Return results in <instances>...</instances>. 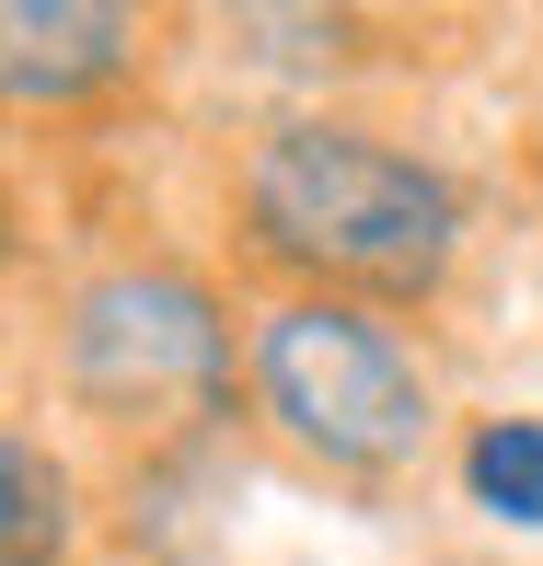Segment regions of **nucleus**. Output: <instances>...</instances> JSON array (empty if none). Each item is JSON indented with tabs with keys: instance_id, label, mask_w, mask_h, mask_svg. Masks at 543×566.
<instances>
[{
	"instance_id": "6",
	"label": "nucleus",
	"mask_w": 543,
	"mask_h": 566,
	"mask_svg": "<svg viewBox=\"0 0 543 566\" xmlns=\"http://www.w3.org/2000/svg\"><path fill=\"white\" fill-rule=\"evenodd\" d=\"M462 485H474L485 521L543 532V417H474V440H462Z\"/></svg>"
},
{
	"instance_id": "1",
	"label": "nucleus",
	"mask_w": 543,
	"mask_h": 566,
	"mask_svg": "<svg viewBox=\"0 0 543 566\" xmlns=\"http://www.w3.org/2000/svg\"><path fill=\"white\" fill-rule=\"evenodd\" d=\"M231 209H243V243L267 266H290L301 290L324 301H428L462 254V197L428 150L382 139V127L347 116H290L243 150L231 174Z\"/></svg>"
},
{
	"instance_id": "3",
	"label": "nucleus",
	"mask_w": 543,
	"mask_h": 566,
	"mask_svg": "<svg viewBox=\"0 0 543 566\" xmlns=\"http://www.w3.org/2000/svg\"><path fill=\"white\" fill-rule=\"evenodd\" d=\"M59 394L105 428H186L231 394V313L186 266H105L59 301Z\"/></svg>"
},
{
	"instance_id": "5",
	"label": "nucleus",
	"mask_w": 543,
	"mask_h": 566,
	"mask_svg": "<svg viewBox=\"0 0 543 566\" xmlns=\"http://www.w3.org/2000/svg\"><path fill=\"white\" fill-rule=\"evenodd\" d=\"M70 555V462L12 428L0 440V566H59Z\"/></svg>"
},
{
	"instance_id": "2",
	"label": "nucleus",
	"mask_w": 543,
	"mask_h": 566,
	"mask_svg": "<svg viewBox=\"0 0 543 566\" xmlns=\"http://www.w3.org/2000/svg\"><path fill=\"white\" fill-rule=\"evenodd\" d=\"M243 381H254V417L301 462H324V474H405V462L439 440L428 358L405 347L370 301L290 290L278 313H254Z\"/></svg>"
},
{
	"instance_id": "4",
	"label": "nucleus",
	"mask_w": 543,
	"mask_h": 566,
	"mask_svg": "<svg viewBox=\"0 0 543 566\" xmlns=\"http://www.w3.org/2000/svg\"><path fill=\"white\" fill-rule=\"evenodd\" d=\"M127 59H139V12H116V0H12L0 12V93L23 116L105 93Z\"/></svg>"
}]
</instances>
